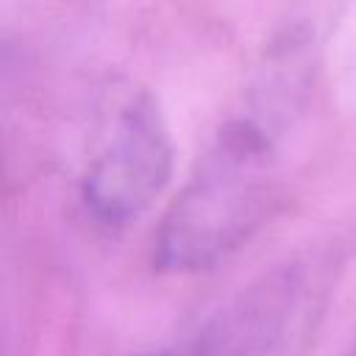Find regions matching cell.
<instances>
[{"label":"cell","instance_id":"cell-3","mask_svg":"<svg viewBox=\"0 0 356 356\" xmlns=\"http://www.w3.org/2000/svg\"><path fill=\"white\" fill-rule=\"evenodd\" d=\"M309 295V270L284 264L222 303L175 356H270L295 325Z\"/></svg>","mask_w":356,"mask_h":356},{"label":"cell","instance_id":"cell-4","mask_svg":"<svg viewBox=\"0 0 356 356\" xmlns=\"http://www.w3.org/2000/svg\"><path fill=\"white\" fill-rule=\"evenodd\" d=\"M161 356H164V353H161Z\"/></svg>","mask_w":356,"mask_h":356},{"label":"cell","instance_id":"cell-1","mask_svg":"<svg viewBox=\"0 0 356 356\" xmlns=\"http://www.w3.org/2000/svg\"><path fill=\"white\" fill-rule=\"evenodd\" d=\"M314 64L309 31H292L270 47L239 106L164 211L153 239L159 270H209L270 217L281 189V142L312 95Z\"/></svg>","mask_w":356,"mask_h":356},{"label":"cell","instance_id":"cell-2","mask_svg":"<svg viewBox=\"0 0 356 356\" xmlns=\"http://www.w3.org/2000/svg\"><path fill=\"white\" fill-rule=\"evenodd\" d=\"M172 172V145L153 97H134L117 117L100 153L92 159L81 200L95 222L122 228L161 195Z\"/></svg>","mask_w":356,"mask_h":356}]
</instances>
